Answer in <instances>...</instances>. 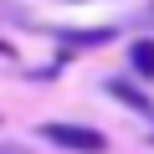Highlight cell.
I'll use <instances>...</instances> for the list:
<instances>
[{"instance_id":"4","label":"cell","mask_w":154,"mask_h":154,"mask_svg":"<svg viewBox=\"0 0 154 154\" xmlns=\"http://www.w3.org/2000/svg\"><path fill=\"white\" fill-rule=\"evenodd\" d=\"M128 67H134L139 82H149V77H154V36H144V41L128 46Z\"/></svg>"},{"instance_id":"6","label":"cell","mask_w":154,"mask_h":154,"mask_svg":"<svg viewBox=\"0 0 154 154\" xmlns=\"http://www.w3.org/2000/svg\"><path fill=\"white\" fill-rule=\"evenodd\" d=\"M77 5H88V0H77Z\"/></svg>"},{"instance_id":"1","label":"cell","mask_w":154,"mask_h":154,"mask_svg":"<svg viewBox=\"0 0 154 154\" xmlns=\"http://www.w3.org/2000/svg\"><path fill=\"white\" fill-rule=\"evenodd\" d=\"M36 134L46 144H57L62 154H103L108 149V134L103 128H82V123H41Z\"/></svg>"},{"instance_id":"3","label":"cell","mask_w":154,"mask_h":154,"mask_svg":"<svg viewBox=\"0 0 154 154\" xmlns=\"http://www.w3.org/2000/svg\"><path fill=\"white\" fill-rule=\"evenodd\" d=\"M103 93L108 98H118L128 113H139V118H154V98L134 82V77H108V82H103Z\"/></svg>"},{"instance_id":"5","label":"cell","mask_w":154,"mask_h":154,"mask_svg":"<svg viewBox=\"0 0 154 154\" xmlns=\"http://www.w3.org/2000/svg\"><path fill=\"white\" fill-rule=\"evenodd\" d=\"M0 57H16V46H11V41H5V36H0Z\"/></svg>"},{"instance_id":"8","label":"cell","mask_w":154,"mask_h":154,"mask_svg":"<svg viewBox=\"0 0 154 154\" xmlns=\"http://www.w3.org/2000/svg\"><path fill=\"white\" fill-rule=\"evenodd\" d=\"M149 144H154V134H149Z\"/></svg>"},{"instance_id":"2","label":"cell","mask_w":154,"mask_h":154,"mask_svg":"<svg viewBox=\"0 0 154 154\" xmlns=\"http://www.w3.org/2000/svg\"><path fill=\"white\" fill-rule=\"evenodd\" d=\"M51 36L67 51H88V46H113L118 41V26H57Z\"/></svg>"},{"instance_id":"7","label":"cell","mask_w":154,"mask_h":154,"mask_svg":"<svg viewBox=\"0 0 154 154\" xmlns=\"http://www.w3.org/2000/svg\"><path fill=\"white\" fill-rule=\"evenodd\" d=\"M149 16H154V5H149Z\"/></svg>"}]
</instances>
